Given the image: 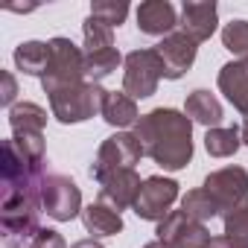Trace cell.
I'll return each instance as SVG.
<instances>
[{
    "mask_svg": "<svg viewBox=\"0 0 248 248\" xmlns=\"http://www.w3.org/2000/svg\"><path fill=\"white\" fill-rule=\"evenodd\" d=\"M82 222H85V231L93 233V236H117L123 231V216L120 210H114L111 204L105 202H91L85 210H82Z\"/></svg>",
    "mask_w": 248,
    "mask_h": 248,
    "instance_id": "obj_17",
    "label": "cell"
},
{
    "mask_svg": "<svg viewBox=\"0 0 248 248\" xmlns=\"http://www.w3.org/2000/svg\"><path fill=\"white\" fill-rule=\"evenodd\" d=\"M239 62H248V59H239Z\"/></svg>",
    "mask_w": 248,
    "mask_h": 248,
    "instance_id": "obj_34",
    "label": "cell"
},
{
    "mask_svg": "<svg viewBox=\"0 0 248 248\" xmlns=\"http://www.w3.org/2000/svg\"><path fill=\"white\" fill-rule=\"evenodd\" d=\"M178 15L172 9V3L167 0H146V3L138 6V30L146 35H170L178 27Z\"/></svg>",
    "mask_w": 248,
    "mask_h": 248,
    "instance_id": "obj_14",
    "label": "cell"
},
{
    "mask_svg": "<svg viewBox=\"0 0 248 248\" xmlns=\"http://www.w3.org/2000/svg\"><path fill=\"white\" fill-rule=\"evenodd\" d=\"M219 91L242 117H248V62H228L219 70Z\"/></svg>",
    "mask_w": 248,
    "mask_h": 248,
    "instance_id": "obj_15",
    "label": "cell"
},
{
    "mask_svg": "<svg viewBox=\"0 0 248 248\" xmlns=\"http://www.w3.org/2000/svg\"><path fill=\"white\" fill-rule=\"evenodd\" d=\"M135 138L158 167L178 172L193 158V120L175 108H152L135 126Z\"/></svg>",
    "mask_w": 248,
    "mask_h": 248,
    "instance_id": "obj_2",
    "label": "cell"
},
{
    "mask_svg": "<svg viewBox=\"0 0 248 248\" xmlns=\"http://www.w3.org/2000/svg\"><path fill=\"white\" fill-rule=\"evenodd\" d=\"M155 233L170 248H210V242H213L207 225L190 219L184 210H170V216L158 222Z\"/></svg>",
    "mask_w": 248,
    "mask_h": 248,
    "instance_id": "obj_10",
    "label": "cell"
},
{
    "mask_svg": "<svg viewBox=\"0 0 248 248\" xmlns=\"http://www.w3.org/2000/svg\"><path fill=\"white\" fill-rule=\"evenodd\" d=\"M222 44L239 59H248V21H231L222 30Z\"/></svg>",
    "mask_w": 248,
    "mask_h": 248,
    "instance_id": "obj_25",
    "label": "cell"
},
{
    "mask_svg": "<svg viewBox=\"0 0 248 248\" xmlns=\"http://www.w3.org/2000/svg\"><path fill=\"white\" fill-rule=\"evenodd\" d=\"M21 248H67V245H64V236H62L59 231H53V228H38V231L32 233V239H30L27 245H21Z\"/></svg>",
    "mask_w": 248,
    "mask_h": 248,
    "instance_id": "obj_28",
    "label": "cell"
},
{
    "mask_svg": "<svg viewBox=\"0 0 248 248\" xmlns=\"http://www.w3.org/2000/svg\"><path fill=\"white\" fill-rule=\"evenodd\" d=\"M41 204H44V213L50 219L70 222L82 213V193H79L73 178L59 175V172H47L44 187H41Z\"/></svg>",
    "mask_w": 248,
    "mask_h": 248,
    "instance_id": "obj_8",
    "label": "cell"
},
{
    "mask_svg": "<svg viewBox=\"0 0 248 248\" xmlns=\"http://www.w3.org/2000/svg\"><path fill=\"white\" fill-rule=\"evenodd\" d=\"M239 132H242V143H245V146H248V120H245V123H242V129H239Z\"/></svg>",
    "mask_w": 248,
    "mask_h": 248,
    "instance_id": "obj_33",
    "label": "cell"
},
{
    "mask_svg": "<svg viewBox=\"0 0 248 248\" xmlns=\"http://www.w3.org/2000/svg\"><path fill=\"white\" fill-rule=\"evenodd\" d=\"M15 64H18L21 73L44 79V73H47V67H50V41H47V44H44V41H24V44H18V50H15Z\"/></svg>",
    "mask_w": 248,
    "mask_h": 248,
    "instance_id": "obj_19",
    "label": "cell"
},
{
    "mask_svg": "<svg viewBox=\"0 0 248 248\" xmlns=\"http://www.w3.org/2000/svg\"><path fill=\"white\" fill-rule=\"evenodd\" d=\"M70 248H102L96 239H79V242H73Z\"/></svg>",
    "mask_w": 248,
    "mask_h": 248,
    "instance_id": "obj_31",
    "label": "cell"
},
{
    "mask_svg": "<svg viewBox=\"0 0 248 248\" xmlns=\"http://www.w3.org/2000/svg\"><path fill=\"white\" fill-rule=\"evenodd\" d=\"M158 56L164 59V79H181L190 67H193V62H196V53H199V44L190 38V35H184L181 30H175V32H170L158 47Z\"/></svg>",
    "mask_w": 248,
    "mask_h": 248,
    "instance_id": "obj_11",
    "label": "cell"
},
{
    "mask_svg": "<svg viewBox=\"0 0 248 248\" xmlns=\"http://www.w3.org/2000/svg\"><path fill=\"white\" fill-rule=\"evenodd\" d=\"M239 146H242L239 126H225V129L216 126V129H207V135H204V149L213 158H231V155H236Z\"/></svg>",
    "mask_w": 248,
    "mask_h": 248,
    "instance_id": "obj_21",
    "label": "cell"
},
{
    "mask_svg": "<svg viewBox=\"0 0 248 248\" xmlns=\"http://www.w3.org/2000/svg\"><path fill=\"white\" fill-rule=\"evenodd\" d=\"M225 236H231L248 248V204L225 216Z\"/></svg>",
    "mask_w": 248,
    "mask_h": 248,
    "instance_id": "obj_27",
    "label": "cell"
},
{
    "mask_svg": "<svg viewBox=\"0 0 248 248\" xmlns=\"http://www.w3.org/2000/svg\"><path fill=\"white\" fill-rule=\"evenodd\" d=\"M143 248H170V245H167V242H164V239H155V242H146V245H143Z\"/></svg>",
    "mask_w": 248,
    "mask_h": 248,
    "instance_id": "obj_32",
    "label": "cell"
},
{
    "mask_svg": "<svg viewBox=\"0 0 248 248\" xmlns=\"http://www.w3.org/2000/svg\"><path fill=\"white\" fill-rule=\"evenodd\" d=\"M123 62L120 56V50L117 47H111V50H99V53H85V79L88 82H93V85H99L105 76H111Z\"/></svg>",
    "mask_w": 248,
    "mask_h": 248,
    "instance_id": "obj_22",
    "label": "cell"
},
{
    "mask_svg": "<svg viewBox=\"0 0 248 248\" xmlns=\"http://www.w3.org/2000/svg\"><path fill=\"white\" fill-rule=\"evenodd\" d=\"M102 120L108 126H117V129H129V126H138V102L126 93V91H108L105 93V102H102Z\"/></svg>",
    "mask_w": 248,
    "mask_h": 248,
    "instance_id": "obj_18",
    "label": "cell"
},
{
    "mask_svg": "<svg viewBox=\"0 0 248 248\" xmlns=\"http://www.w3.org/2000/svg\"><path fill=\"white\" fill-rule=\"evenodd\" d=\"M99 184V202L111 204L114 210H126V207H135L138 196H140V175L135 170H117L111 175H105Z\"/></svg>",
    "mask_w": 248,
    "mask_h": 248,
    "instance_id": "obj_12",
    "label": "cell"
},
{
    "mask_svg": "<svg viewBox=\"0 0 248 248\" xmlns=\"http://www.w3.org/2000/svg\"><path fill=\"white\" fill-rule=\"evenodd\" d=\"M210 248H245L242 242H236V239H231V236H213V242H210Z\"/></svg>",
    "mask_w": 248,
    "mask_h": 248,
    "instance_id": "obj_30",
    "label": "cell"
},
{
    "mask_svg": "<svg viewBox=\"0 0 248 248\" xmlns=\"http://www.w3.org/2000/svg\"><path fill=\"white\" fill-rule=\"evenodd\" d=\"M82 35H85V53H99V50H111L114 47V30L108 24H102L99 18H93V15L85 18Z\"/></svg>",
    "mask_w": 248,
    "mask_h": 248,
    "instance_id": "obj_24",
    "label": "cell"
},
{
    "mask_svg": "<svg viewBox=\"0 0 248 248\" xmlns=\"http://www.w3.org/2000/svg\"><path fill=\"white\" fill-rule=\"evenodd\" d=\"M85 79V53L70 38H53L50 41V67L41 79L44 93H53L67 85H79Z\"/></svg>",
    "mask_w": 248,
    "mask_h": 248,
    "instance_id": "obj_4",
    "label": "cell"
},
{
    "mask_svg": "<svg viewBox=\"0 0 248 248\" xmlns=\"http://www.w3.org/2000/svg\"><path fill=\"white\" fill-rule=\"evenodd\" d=\"M0 82H3V91H0V102H3V105H9V108H12V102H15V93H18L15 76H12L9 70H3V73H0Z\"/></svg>",
    "mask_w": 248,
    "mask_h": 248,
    "instance_id": "obj_29",
    "label": "cell"
},
{
    "mask_svg": "<svg viewBox=\"0 0 248 248\" xmlns=\"http://www.w3.org/2000/svg\"><path fill=\"white\" fill-rule=\"evenodd\" d=\"M3 199H0V225H3L6 245H27L32 233L41 228L38 216L44 210L41 204V187H44V161H30L15 140H3Z\"/></svg>",
    "mask_w": 248,
    "mask_h": 248,
    "instance_id": "obj_1",
    "label": "cell"
},
{
    "mask_svg": "<svg viewBox=\"0 0 248 248\" xmlns=\"http://www.w3.org/2000/svg\"><path fill=\"white\" fill-rule=\"evenodd\" d=\"M143 155V146L135 135L129 132H117L111 138L102 140L93 164H91V178L93 181H102L105 175L117 172V170H135V164L140 161Z\"/></svg>",
    "mask_w": 248,
    "mask_h": 248,
    "instance_id": "obj_6",
    "label": "cell"
},
{
    "mask_svg": "<svg viewBox=\"0 0 248 248\" xmlns=\"http://www.w3.org/2000/svg\"><path fill=\"white\" fill-rule=\"evenodd\" d=\"M123 91L132 99H146L158 91V82L164 79V59L158 56L155 47L149 50H132L123 62Z\"/></svg>",
    "mask_w": 248,
    "mask_h": 248,
    "instance_id": "obj_5",
    "label": "cell"
},
{
    "mask_svg": "<svg viewBox=\"0 0 248 248\" xmlns=\"http://www.w3.org/2000/svg\"><path fill=\"white\" fill-rule=\"evenodd\" d=\"M181 210L190 216V219H196V222H210L213 216H219V207H216V202L207 196V190L204 187H199V190H190L184 199H181Z\"/></svg>",
    "mask_w": 248,
    "mask_h": 248,
    "instance_id": "obj_23",
    "label": "cell"
},
{
    "mask_svg": "<svg viewBox=\"0 0 248 248\" xmlns=\"http://www.w3.org/2000/svg\"><path fill=\"white\" fill-rule=\"evenodd\" d=\"M91 15L114 30V27H120L123 21H126L129 3H123V0H96V3H91Z\"/></svg>",
    "mask_w": 248,
    "mask_h": 248,
    "instance_id": "obj_26",
    "label": "cell"
},
{
    "mask_svg": "<svg viewBox=\"0 0 248 248\" xmlns=\"http://www.w3.org/2000/svg\"><path fill=\"white\" fill-rule=\"evenodd\" d=\"M216 24H219V9H216L213 0H187L181 6V24L178 27L196 44L207 41L216 32Z\"/></svg>",
    "mask_w": 248,
    "mask_h": 248,
    "instance_id": "obj_13",
    "label": "cell"
},
{
    "mask_svg": "<svg viewBox=\"0 0 248 248\" xmlns=\"http://www.w3.org/2000/svg\"><path fill=\"white\" fill-rule=\"evenodd\" d=\"M9 126H12V135H27V132L44 135L47 111L35 102H18L9 108Z\"/></svg>",
    "mask_w": 248,
    "mask_h": 248,
    "instance_id": "obj_20",
    "label": "cell"
},
{
    "mask_svg": "<svg viewBox=\"0 0 248 248\" xmlns=\"http://www.w3.org/2000/svg\"><path fill=\"white\" fill-rule=\"evenodd\" d=\"M105 93L99 85L93 82H79V85H67V88H59L50 96V111L59 123L70 126V123H85L91 120L93 114H102V102H105Z\"/></svg>",
    "mask_w": 248,
    "mask_h": 248,
    "instance_id": "obj_3",
    "label": "cell"
},
{
    "mask_svg": "<svg viewBox=\"0 0 248 248\" xmlns=\"http://www.w3.org/2000/svg\"><path fill=\"white\" fill-rule=\"evenodd\" d=\"M178 199V181L172 178H164V175H149L140 187V196L135 202V213L138 219H146V222H161L170 216V207L175 204Z\"/></svg>",
    "mask_w": 248,
    "mask_h": 248,
    "instance_id": "obj_9",
    "label": "cell"
},
{
    "mask_svg": "<svg viewBox=\"0 0 248 248\" xmlns=\"http://www.w3.org/2000/svg\"><path fill=\"white\" fill-rule=\"evenodd\" d=\"M207 190V196L216 202L219 207V216L225 219L228 213L239 210L248 204V172L242 167H225V170H216L204 178L202 184Z\"/></svg>",
    "mask_w": 248,
    "mask_h": 248,
    "instance_id": "obj_7",
    "label": "cell"
},
{
    "mask_svg": "<svg viewBox=\"0 0 248 248\" xmlns=\"http://www.w3.org/2000/svg\"><path fill=\"white\" fill-rule=\"evenodd\" d=\"M184 114H187L193 123L204 126V129H216L219 123H222V117H225V114H222V102H219L210 91H204V88H199V91L187 93Z\"/></svg>",
    "mask_w": 248,
    "mask_h": 248,
    "instance_id": "obj_16",
    "label": "cell"
}]
</instances>
